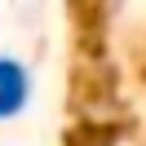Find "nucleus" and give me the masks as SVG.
Masks as SVG:
<instances>
[{"instance_id":"nucleus-1","label":"nucleus","mask_w":146,"mask_h":146,"mask_svg":"<svg viewBox=\"0 0 146 146\" xmlns=\"http://www.w3.org/2000/svg\"><path fill=\"white\" fill-rule=\"evenodd\" d=\"M27 102H31V71L13 58H0V119L22 115Z\"/></svg>"}]
</instances>
